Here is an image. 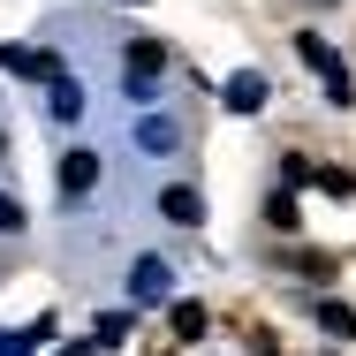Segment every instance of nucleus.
I'll list each match as a JSON object with an SVG mask.
<instances>
[{
  "label": "nucleus",
  "mask_w": 356,
  "mask_h": 356,
  "mask_svg": "<svg viewBox=\"0 0 356 356\" xmlns=\"http://www.w3.org/2000/svg\"><path fill=\"white\" fill-rule=\"evenodd\" d=\"M15 227H23V205H15V197H0V235H15Z\"/></svg>",
  "instance_id": "12"
},
{
  "label": "nucleus",
  "mask_w": 356,
  "mask_h": 356,
  "mask_svg": "<svg viewBox=\"0 0 356 356\" xmlns=\"http://www.w3.org/2000/svg\"><path fill=\"white\" fill-rule=\"evenodd\" d=\"M91 182H99V152H69L61 159V197H83Z\"/></svg>",
  "instance_id": "2"
},
{
  "label": "nucleus",
  "mask_w": 356,
  "mask_h": 356,
  "mask_svg": "<svg viewBox=\"0 0 356 356\" xmlns=\"http://www.w3.org/2000/svg\"><path fill=\"white\" fill-rule=\"evenodd\" d=\"M54 114H61V122H76V114H83V91H76L69 76H54Z\"/></svg>",
  "instance_id": "10"
},
{
  "label": "nucleus",
  "mask_w": 356,
  "mask_h": 356,
  "mask_svg": "<svg viewBox=\"0 0 356 356\" xmlns=\"http://www.w3.org/2000/svg\"><path fill=\"white\" fill-rule=\"evenodd\" d=\"M296 54H303L311 69L326 76V99H334V106H349V69H341V54H334V46H326L318 31H303V38H296Z\"/></svg>",
  "instance_id": "1"
},
{
  "label": "nucleus",
  "mask_w": 356,
  "mask_h": 356,
  "mask_svg": "<svg viewBox=\"0 0 356 356\" xmlns=\"http://www.w3.org/2000/svg\"><path fill=\"white\" fill-rule=\"evenodd\" d=\"M266 220H273V227L288 235V227H296V197H273V205H266Z\"/></svg>",
  "instance_id": "11"
},
{
  "label": "nucleus",
  "mask_w": 356,
  "mask_h": 356,
  "mask_svg": "<svg viewBox=\"0 0 356 356\" xmlns=\"http://www.w3.org/2000/svg\"><path fill=\"white\" fill-rule=\"evenodd\" d=\"M167 69V46L159 38H129V83H144V76Z\"/></svg>",
  "instance_id": "3"
},
{
  "label": "nucleus",
  "mask_w": 356,
  "mask_h": 356,
  "mask_svg": "<svg viewBox=\"0 0 356 356\" xmlns=\"http://www.w3.org/2000/svg\"><path fill=\"white\" fill-rule=\"evenodd\" d=\"M129 296H137V303H159V296H167V266H159V258H137V273H129Z\"/></svg>",
  "instance_id": "4"
},
{
  "label": "nucleus",
  "mask_w": 356,
  "mask_h": 356,
  "mask_svg": "<svg viewBox=\"0 0 356 356\" xmlns=\"http://www.w3.org/2000/svg\"><path fill=\"white\" fill-rule=\"evenodd\" d=\"M0 159H8V137H0Z\"/></svg>",
  "instance_id": "14"
},
{
  "label": "nucleus",
  "mask_w": 356,
  "mask_h": 356,
  "mask_svg": "<svg viewBox=\"0 0 356 356\" xmlns=\"http://www.w3.org/2000/svg\"><path fill=\"white\" fill-rule=\"evenodd\" d=\"M227 106H235V114H258V106H266V76H235V83H227Z\"/></svg>",
  "instance_id": "7"
},
{
  "label": "nucleus",
  "mask_w": 356,
  "mask_h": 356,
  "mask_svg": "<svg viewBox=\"0 0 356 356\" xmlns=\"http://www.w3.org/2000/svg\"><path fill=\"white\" fill-rule=\"evenodd\" d=\"M159 213L175 220V227H197V220H205V205H197V190H182V182H175V190L159 197Z\"/></svg>",
  "instance_id": "5"
},
{
  "label": "nucleus",
  "mask_w": 356,
  "mask_h": 356,
  "mask_svg": "<svg viewBox=\"0 0 356 356\" xmlns=\"http://www.w3.org/2000/svg\"><path fill=\"white\" fill-rule=\"evenodd\" d=\"M61 356H91V349H83V341H76V349H61Z\"/></svg>",
  "instance_id": "13"
},
{
  "label": "nucleus",
  "mask_w": 356,
  "mask_h": 356,
  "mask_svg": "<svg viewBox=\"0 0 356 356\" xmlns=\"http://www.w3.org/2000/svg\"><path fill=\"white\" fill-rule=\"evenodd\" d=\"M175 334L182 341H205V303H175Z\"/></svg>",
  "instance_id": "9"
},
{
  "label": "nucleus",
  "mask_w": 356,
  "mask_h": 356,
  "mask_svg": "<svg viewBox=\"0 0 356 356\" xmlns=\"http://www.w3.org/2000/svg\"><path fill=\"white\" fill-rule=\"evenodd\" d=\"M318 326L349 341V334H356V311H349V303H334V296H326V303H318Z\"/></svg>",
  "instance_id": "8"
},
{
  "label": "nucleus",
  "mask_w": 356,
  "mask_h": 356,
  "mask_svg": "<svg viewBox=\"0 0 356 356\" xmlns=\"http://www.w3.org/2000/svg\"><path fill=\"white\" fill-rule=\"evenodd\" d=\"M137 144H144V152H175V144H182V129H175L167 114H144V122H137Z\"/></svg>",
  "instance_id": "6"
}]
</instances>
